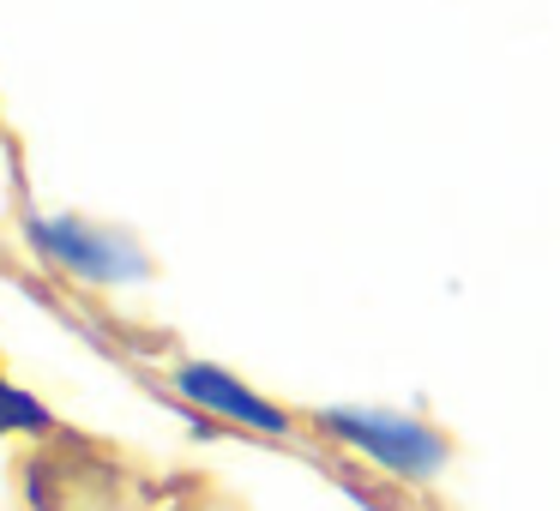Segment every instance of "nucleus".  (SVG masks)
Listing matches in <instances>:
<instances>
[{
    "instance_id": "obj_4",
    "label": "nucleus",
    "mask_w": 560,
    "mask_h": 511,
    "mask_svg": "<svg viewBox=\"0 0 560 511\" xmlns=\"http://www.w3.org/2000/svg\"><path fill=\"white\" fill-rule=\"evenodd\" d=\"M13 427L43 433V427H49V409H43L37 397H25L19 385H7V379H0V433H13Z\"/></svg>"
},
{
    "instance_id": "obj_1",
    "label": "nucleus",
    "mask_w": 560,
    "mask_h": 511,
    "mask_svg": "<svg viewBox=\"0 0 560 511\" xmlns=\"http://www.w3.org/2000/svg\"><path fill=\"white\" fill-rule=\"evenodd\" d=\"M31 241H37V253H49L55 265H67L85 283H139L151 271V259L127 235L97 229L85 217H31Z\"/></svg>"
},
{
    "instance_id": "obj_2",
    "label": "nucleus",
    "mask_w": 560,
    "mask_h": 511,
    "mask_svg": "<svg viewBox=\"0 0 560 511\" xmlns=\"http://www.w3.org/2000/svg\"><path fill=\"white\" fill-rule=\"evenodd\" d=\"M326 427L343 445L368 451L374 463L398 475H434L446 463V439L434 427L410 421V415H386V409H326Z\"/></svg>"
},
{
    "instance_id": "obj_3",
    "label": "nucleus",
    "mask_w": 560,
    "mask_h": 511,
    "mask_svg": "<svg viewBox=\"0 0 560 511\" xmlns=\"http://www.w3.org/2000/svg\"><path fill=\"white\" fill-rule=\"evenodd\" d=\"M175 385L187 391L194 403H206L211 415H230V421H242V427H259V433H283V409H271L259 391H247L235 373H223V367H206V361H194V367H182L175 373Z\"/></svg>"
}]
</instances>
